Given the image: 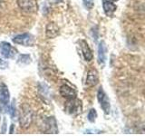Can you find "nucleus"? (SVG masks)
I'll use <instances>...</instances> for the list:
<instances>
[{
    "label": "nucleus",
    "instance_id": "aec40b11",
    "mask_svg": "<svg viewBox=\"0 0 145 136\" xmlns=\"http://www.w3.org/2000/svg\"><path fill=\"white\" fill-rule=\"evenodd\" d=\"M6 127H7V121H6V120H4L3 127H2V133H4L5 131H6Z\"/></svg>",
    "mask_w": 145,
    "mask_h": 136
},
{
    "label": "nucleus",
    "instance_id": "dca6fc26",
    "mask_svg": "<svg viewBox=\"0 0 145 136\" xmlns=\"http://www.w3.org/2000/svg\"><path fill=\"white\" fill-rule=\"evenodd\" d=\"M87 118H88L89 122H95V120H96V118H97V112L95 111V109H91L88 112Z\"/></svg>",
    "mask_w": 145,
    "mask_h": 136
},
{
    "label": "nucleus",
    "instance_id": "f8f14e48",
    "mask_svg": "<svg viewBox=\"0 0 145 136\" xmlns=\"http://www.w3.org/2000/svg\"><path fill=\"white\" fill-rule=\"evenodd\" d=\"M106 60V45L103 41L99 43L98 46V63L101 65H103Z\"/></svg>",
    "mask_w": 145,
    "mask_h": 136
},
{
    "label": "nucleus",
    "instance_id": "ddd939ff",
    "mask_svg": "<svg viewBox=\"0 0 145 136\" xmlns=\"http://www.w3.org/2000/svg\"><path fill=\"white\" fill-rule=\"evenodd\" d=\"M45 35L48 38H54L59 35V28L54 23H49L45 28Z\"/></svg>",
    "mask_w": 145,
    "mask_h": 136
},
{
    "label": "nucleus",
    "instance_id": "0eeeda50",
    "mask_svg": "<svg viewBox=\"0 0 145 136\" xmlns=\"http://www.w3.org/2000/svg\"><path fill=\"white\" fill-rule=\"evenodd\" d=\"M43 131L45 133H58L56 121L54 117H48L44 121Z\"/></svg>",
    "mask_w": 145,
    "mask_h": 136
},
{
    "label": "nucleus",
    "instance_id": "412c9836",
    "mask_svg": "<svg viewBox=\"0 0 145 136\" xmlns=\"http://www.w3.org/2000/svg\"><path fill=\"white\" fill-rule=\"evenodd\" d=\"M110 1H112V2H116V1H118V0H110Z\"/></svg>",
    "mask_w": 145,
    "mask_h": 136
},
{
    "label": "nucleus",
    "instance_id": "6e6552de",
    "mask_svg": "<svg viewBox=\"0 0 145 136\" xmlns=\"http://www.w3.org/2000/svg\"><path fill=\"white\" fill-rule=\"evenodd\" d=\"M59 92H60L61 96L65 97L66 99H74V98H76L77 96L76 91L67 84H63L60 87V89H59Z\"/></svg>",
    "mask_w": 145,
    "mask_h": 136
},
{
    "label": "nucleus",
    "instance_id": "a211bd4d",
    "mask_svg": "<svg viewBox=\"0 0 145 136\" xmlns=\"http://www.w3.org/2000/svg\"><path fill=\"white\" fill-rule=\"evenodd\" d=\"M84 4L88 9H91L93 7V0H84Z\"/></svg>",
    "mask_w": 145,
    "mask_h": 136
},
{
    "label": "nucleus",
    "instance_id": "2eb2a0df",
    "mask_svg": "<svg viewBox=\"0 0 145 136\" xmlns=\"http://www.w3.org/2000/svg\"><path fill=\"white\" fill-rule=\"evenodd\" d=\"M31 62V58L28 54H20L18 57V63H24V65H27Z\"/></svg>",
    "mask_w": 145,
    "mask_h": 136
},
{
    "label": "nucleus",
    "instance_id": "f3484780",
    "mask_svg": "<svg viewBox=\"0 0 145 136\" xmlns=\"http://www.w3.org/2000/svg\"><path fill=\"white\" fill-rule=\"evenodd\" d=\"M16 104H15V100L12 103V105L10 107V115L13 119L16 118Z\"/></svg>",
    "mask_w": 145,
    "mask_h": 136
},
{
    "label": "nucleus",
    "instance_id": "423d86ee",
    "mask_svg": "<svg viewBox=\"0 0 145 136\" xmlns=\"http://www.w3.org/2000/svg\"><path fill=\"white\" fill-rule=\"evenodd\" d=\"M17 51L7 42L0 43V54L4 58H14Z\"/></svg>",
    "mask_w": 145,
    "mask_h": 136
},
{
    "label": "nucleus",
    "instance_id": "20e7f679",
    "mask_svg": "<svg viewBox=\"0 0 145 136\" xmlns=\"http://www.w3.org/2000/svg\"><path fill=\"white\" fill-rule=\"evenodd\" d=\"M17 5L23 11L26 13H35L38 9L35 0H17Z\"/></svg>",
    "mask_w": 145,
    "mask_h": 136
},
{
    "label": "nucleus",
    "instance_id": "f03ea898",
    "mask_svg": "<svg viewBox=\"0 0 145 136\" xmlns=\"http://www.w3.org/2000/svg\"><path fill=\"white\" fill-rule=\"evenodd\" d=\"M97 99H98V102L100 103V105H101V108L103 109V111L104 112V113L109 114V113H110V110H111V104H110V101H109V99H108V96L106 95V94L104 93L103 87H100L98 90Z\"/></svg>",
    "mask_w": 145,
    "mask_h": 136
},
{
    "label": "nucleus",
    "instance_id": "6ab92c4d",
    "mask_svg": "<svg viewBox=\"0 0 145 136\" xmlns=\"http://www.w3.org/2000/svg\"><path fill=\"white\" fill-rule=\"evenodd\" d=\"M7 66H8V63L0 58V68H1V69H5V68H7Z\"/></svg>",
    "mask_w": 145,
    "mask_h": 136
},
{
    "label": "nucleus",
    "instance_id": "9d476101",
    "mask_svg": "<svg viewBox=\"0 0 145 136\" xmlns=\"http://www.w3.org/2000/svg\"><path fill=\"white\" fill-rule=\"evenodd\" d=\"M9 100H10V94H9L7 86L1 83L0 84V103L7 105L9 103Z\"/></svg>",
    "mask_w": 145,
    "mask_h": 136
},
{
    "label": "nucleus",
    "instance_id": "f257e3e1",
    "mask_svg": "<svg viewBox=\"0 0 145 136\" xmlns=\"http://www.w3.org/2000/svg\"><path fill=\"white\" fill-rule=\"evenodd\" d=\"M34 119V112L33 110L28 104H23L20 109V114H19V122L23 129L29 128L30 125L33 122Z\"/></svg>",
    "mask_w": 145,
    "mask_h": 136
},
{
    "label": "nucleus",
    "instance_id": "39448f33",
    "mask_svg": "<svg viewBox=\"0 0 145 136\" xmlns=\"http://www.w3.org/2000/svg\"><path fill=\"white\" fill-rule=\"evenodd\" d=\"M13 42L25 46H32L35 44V37L31 34L26 33L16 36L15 38H13Z\"/></svg>",
    "mask_w": 145,
    "mask_h": 136
},
{
    "label": "nucleus",
    "instance_id": "7ed1b4c3",
    "mask_svg": "<svg viewBox=\"0 0 145 136\" xmlns=\"http://www.w3.org/2000/svg\"><path fill=\"white\" fill-rule=\"evenodd\" d=\"M65 110L67 113H69V114H75V113L81 112V110H82L81 101L76 98L68 99V101L65 103Z\"/></svg>",
    "mask_w": 145,
    "mask_h": 136
},
{
    "label": "nucleus",
    "instance_id": "1a4fd4ad",
    "mask_svg": "<svg viewBox=\"0 0 145 136\" xmlns=\"http://www.w3.org/2000/svg\"><path fill=\"white\" fill-rule=\"evenodd\" d=\"M99 82V76L98 72L95 69H91L87 73V76H86V82L85 84L88 87H93V86L96 85Z\"/></svg>",
    "mask_w": 145,
    "mask_h": 136
},
{
    "label": "nucleus",
    "instance_id": "9b49d317",
    "mask_svg": "<svg viewBox=\"0 0 145 136\" xmlns=\"http://www.w3.org/2000/svg\"><path fill=\"white\" fill-rule=\"evenodd\" d=\"M80 44H81L82 52H83V54H84V57L85 59V61H87V62L92 61V59L93 57V52H92V50H91L90 46L88 45L87 42L84 41V40H81Z\"/></svg>",
    "mask_w": 145,
    "mask_h": 136
},
{
    "label": "nucleus",
    "instance_id": "4468645a",
    "mask_svg": "<svg viewBox=\"0 0 145 136\" xmlns=\"http://www.w3.org/2000/svg\"><path fill=\"white\" fill-rule=\"evenodd\" d=\"M103 7L104 13L106 14V16H112L113 15V13L116 11L117 7L115 4H113L110 0H103Z\"/></svg>",
    "mask_w": 145,
    "mask_h": 136
}]
</instances>
